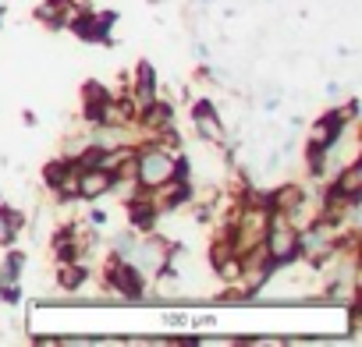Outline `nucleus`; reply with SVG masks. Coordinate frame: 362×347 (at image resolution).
I'll return each mask as SVG.
<instances>
[{
  "instance_id": "nucleus-3",
  "label": "nucleus",
  "mask_w": 362,
  "mask_h": 347,
  "mask_svg": "<svg viewBox=\"0 0 362 347\" xmlns=\"http://www.w3.org/2000/svg\"><path fill=\"white\" fill-rule=\"evenodd\" d=\"M103 280H107V287L117 291L121 298H142V291H146V276L135 269V262L117 259V255H110V262H107V269H103Z\"/></svg>"
},
{
  "instance_id": "nucleus-1",
  "label": "nucleus",
  "mask_w": 362,
  "mask_h": 347,
  "mask_svg": "<svg viewBox=\"0 0 362 347\" xmlns=\"http://www.w3.org/2000/svg\"><path fill=\"white\" fill-rule=\"evenodd\" d=\"M177 159L181 156H174L170 149H163V142H139L135 145V185L139 188H149V192H156L160 185H167V181H174V170H177Z\"/></svg>"
},
{
  "instance_id": "nucleus-4",
  "label": "nucleus",
  "mask_w": 362,
  "mask_h": 347,
  "mask_svg": "<svg viewBox=\"0 0 362 347\" xmlns=\"http://www.w3.org/2000/svg\"><path fill=\"white\" fill-rule=\"evenodd\" d=\"M117 185H121V178H117L114 170H107V166H86V170L75 174V195L86 199V202L114 192Z\"/></svg>"
},
{
  "instance_id": "nucleus-2",
  "label": "nucleus",
  "mask_w": 362,
  "mask_h": 347,
  "mask_svg": "<svg viewBox=\"0 0 362 347\" xmlns=\"http://www.w3.org/2000/svg\"><path fill=\"white\" fill-rule=\"evenodd\" d=\"M263 248L274 259V269H284L298 259V231L284 220V213H270L267 220V234H263Z\"/></svg>"
},
{
  "instance_id": "nucleus-7",
  "label": "nucleus",
  "mask_w": 362,
  "mask_h": 347,
  "mask_svg": "<svg viewBox=\"0 0 362 347\" xmlns=\"http://www.w3.org/2000/svg\"><path fill=\"white\" fill-rule=\"evenodd\" d=\"M337 195L344 199H358L362 195V166L358 163H348L341 170H334V185H330Z\"/></svg>"
},
{
  "instance_id": "nucleus-8",
  "label": "nucleus",
  "mask_w": 362,
  "mask_h": 347,
  "mask_svg": "<svg viewBox=\"0 0 362 347\" xmlns=\"http://www.w3.org/2000/svg\"><path fill=\"white\" fill-rule=\"evenodd\" d=\"M57 284H61L64 291H78V287L86 284V266H82V262H61Z\"/></svg>"
},
{
  "instance_id": "nucleus-5",
  "label": "nucleus",
  "mask_w": 362,
  "mask_h": 347,
  "mask_svg": "<svg viewBox=\"0 0 362 347\" xmlns=\"http://www.w3.org/2000/svg\"><path fill=\"white\" fill-rule=\"evenodd\" d=\"M192 121H196V131L206 138V142H221V121H217V106L210 103V99H199L196 106H192Z\"/></svg>"
},
{
  "instance_id": "nucleus-6",
  "label": "nucleus",
  "mask_w": 362,
  "mask_h": 347,
  "mask_svg": "<svg viewBox=\"0 0 362 347\" xmlns=\"http://www.w3.org/2000/svg\"><path fill=\"white\" fill-rule=\"evenodd\" d=\"M75 11H78L75 0H43L36 15H40V22H47L50 29H64V25L71 22Z\"/></svg>"
}]
</instances>
